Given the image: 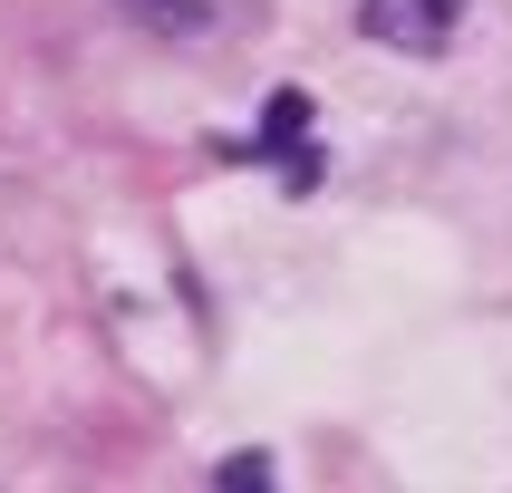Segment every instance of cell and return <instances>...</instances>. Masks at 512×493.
I'll use <instances>...</instances> for the list:
<instances>
[{"instance_id": "obj_2", "label": "cell", "mask_w": 512, "mask_h": 493, "mask_svg": "<svg viewBox=\"0 0 512 493\" xmlns=\"http://www.w3.org/2000/svg\"><path fill=\"white\" fill-rule=\"evenodd\" d=\"M232 155H271L290 184H319V155H310V97H300V87H281V97H271V116H261V145H232Z\"/></svg>"}, {"instance_id": "obj_1", "label": "cell", "mask_w": 512, "mask_h": 493, "mask_svg": "<svg viewBox=\"0 0 512 493\" xmlns=\"http://www.w3.org/2000/svg\"><path fill=\"white\" fill-rule=\"evenodd\" d=\"M358 29L397 58H435V49H455L464 0H358Z\"/></svg>"}, {"instance_id": "obj_3", "label": "cell", "mask_w": 512, "mask_h": 493, "mask_svg": "<svg viewBox=\"0 0 512 493\" xmlns=\"http://www.w3.org/2000/svg\"><path fill=\"white\" fill-rule=\"evenodd\" d=\"M136 20H155V29H174V39H194V29H213V0H126Z\"/></svg>"}, {"instance_id": "obj_4", "label": "cell", "mask_w": 512, "mask_h": 493, "mask_svg": "<svg viewBox=\"0 0 512 493\" xmlns=\"http://www.w3.org/2000/svg\"><path fill=\"white\" fill-rule=\"evenodd\" d=\"M213 493H271V464H261V455L223 464V474H213Z\"/></svg>"}]
</instances>
